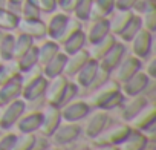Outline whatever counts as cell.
<instances>
[{"label": "cell", "instance_id": "cell-12", "mask_svg": "<svg viewBox=\"0 0 156 150\" xmlns=\"http://www.w3.org/2000/svg\"><path fill=\"white\" fill-rule=\"evenodd\" d=\"M154 120H156V107H154V104H148L147 103L129 121V126H130V129H136V130L144 132L145 129H148L150 126L154 124Z\"/></svg>", "mask_w": 156, "mask_h": 150}, {"label": "cell", "instance_id": "cell-20", "mask_svg": "<svg viewBox=\"0 0 156 150\" xmlns=\"http://www.w3.org/2000/svg\"><path fill=\"white\" fill-rule=\"evenodd\" d=\"M98 67H100L98 61L94 60V58H89V60L83 64V67L75 73L76 86H81V88H86V89L90 88V84H92V81H94V78H95V75H97V72H98Z\"/></svg>", "mask_w": 156, "mask_h": 150}, {"label": "cell", "instance_id": "cell-29", "mask_svg": "<svg viewBox=\"0 0 156 150\" xmlns=\"http://www.w3.org/2000/svg\"><path fill=\"white\" fill-rule=\"evenodd\" d=\"M132 16H133V11H118V9H115L109 17V26H110V32L113 34V35H118L122 29H124V26L127 25V22L132 19Z\"/></svg>", "mask_w": 156, "mask_h": 150}, {"label": "cell", "instance_id": "cell-2", "mask_svg": "<svg viewBox=\"0 0 156 150\" xmlns=\"http://www.w3.org/2000/svg\"><path fill=\"white\" fill-rule=\"evenodd\" d=\"M130 130V126L127 123H116L106 126L95 138L94 144H109V145H116Z\"/></svg>", "mask_w": 156, "mask_h": 150}, {"label": "cell", "instance_id": "cell-18", "mask_svg": "<svg viewBox=\"0 0 156 150\" xmlns=\"http://www.w3.org/2000/svg\"><path fill=\"white\" fill-rule=\"evenodd\" d=\"M109 120H110V116H109L107 110H103V109L97 110V112L87 120V123H86V126H84V133H86V136H89V138L94 139L106 126H109Z\"/></svg>", "mask_w": 156, "mask_h": 150}, {"label": "cell", "instance_id": "cell-47", "mask_svg": "<svg viewBox=\"0 0 156 150\" xmlns=\"http://www.w3.org/2000/svg\"><path fill=\"white\" fill-rule=\"evenodd\" d=\"M75 3H76V0H63V2L58 5V8H60L63 12L70 14L72 9H73V6H75Z\"/></svg>", "mask_w": 156, "mask_h": 150}, {"label": "cell", "instance_id": "cell-21", "mask_svg": "<svg viewBox=\"0 0 156 150\" xmlns=\"http://www.w3.org/2000/svg\"><path fill=\"white\" fill-rule=\"evenodd\" d=\"M66 60H67V55L60 51L55 57H52L48 63H44V64L41 66L43 75H44L48 80H51V78H54V77H58V75H63L64 66H66Z\"/></svg>", "mask_w": 156, "mask_h": 150}, {"label": "cell", "instance_id": "cell-15", "mask_svg": "<svg viewBox=\"0 0 156 150\" xmlns=\"http://www.w3.org/2000/svg\"><path fill=\"white\" fill-rule=\"evenodd\" d=\"M22 88H23V81L20 73L8 80L6 83H3L0 86V106H5L9 101L19 98L22 95Z\"/></svg>", "mask_w": 156, "mask_h": 150}, {"label": "cell", "instance_id": "cell-50", "mask_svg": "<svg viewBox=\"0 0 156 150\" xmlns=\"http://www.w3.org/2000/svg\"><path fill=\"white\" fill-rule=\"evenodd\" d=\"M8 8V0H0V9H6Z\"/></svg>", "mask_w": 156, "mask_h": 150}, {"label": "cell", "instance_id": "cell-24", "mask_svg": "<svg viewBox=\"0 0 156 150\" xmlns=\"http://www.w3.org/2000/svg\"><path fill=\"white\" fill-rule=\"evenodd\" d=\"M113 11H115V0H94L89 20L94 22L100 19H109V16Z\"/></svg>", "mask_w": 156, "mask_h": 150}, {"label": "cell", "instance_id": "cell-19", "mask_svg": "<svg viewBox=\"0 0 156 150\" xmlns=\"http://www.w3.org/2000/svg\"><path fill=\"white\" fill-rule=\"evenodd\" d=\"M90 58L89 55V51L86 48L80 49V51H76L73 54H69L67 55V60H66V66H64V72L63 75H66V77H75V73L80 70L83 67V64Z\"/></svg>", "mask_w": 156, "mask_h": 150}, {"label": "cell", "instance_id": "cell-30", "mask_svg": "<svg viewBox=\"0 0 156 150\" xmlns=\"http://www.w3.org/2000/svg\"><path fill=\"white\" fill-rule=\"evenodd\" d=\"M142 29V22H141V17L138 16V14H135L133 12V16H132V19L127 22V25L124 26V29L116 35V37H119L121 38V41L122 43H130V40L139 32Z\"/></svg>", "mask_w": 156, "mask_h": 150}, {"label": "cell", "instance_id": "cell-55", "mask_svg": "<svg viewBox=\"0 0 156 150\" xmlns=\"http://www.w3.org/2000/svg\"><path fill=\"white\" fill-rule=\"evenodd\" d=\"M0 150H5V148H2V147H0Z\"/></svg>", "mask_w": 156, "mask_h": 150}, {"label": "cell", "instance_id": "cell-45", "mask_svg": "<svg viewBox=\"0 0 156 150\" xmlns=\"http://www.w3.org/2000/svg\"><path fill=\"white\" fill-rule=\"evenodd\" d=\"M14 141H16V135L14 133H6L5 136L0 138V147L5 148V150H9L11 145L14 144Z\"/></svg>", "mask_w": 156, "mask_h": 150}, {"label": "cell", "instance_id": "cell-11", "mask_svg": "<svg viewBox=\"0 0 156 150\" xmlns=\"http://www.w3.org/2000/svg\"><path fill=\"white\" fill-rule=\"evenodd\" d=\"M61 113H60V107L58 106H52L48 104L46 109L41 112V123H40V132L44 136H51L52 132L58 127V124L61 123Z\"/></svg>", "mask_w": 156, "mask_h": 150}, {"label": "cell", "instance_id": "cell-38", "mask_svg": "<svg viewBox=\"0 0 156 150\" xmlns=\"http://www.w3.org/2000/svg\"><path fill=\"white\" fill-rule=\"evenodd\" d=\"M139 17H141V22H142V28L144 29H147L150 32H154L156 31V8L142 12Z\"/></svg>", "mask_w": 156, "mask_h": 150}, {"label": "cell", "instance_id": "cell-26", "mask_svg": "<svg viewBox=\"0 0 156 150\" xmlns=\"http://www.w3.org/2000/svg\"><path fill=\"white\" fill-rule=\"evenodd\" d=\"M107 34H110V26H109V19H100V20H94L89 31L86 32V38L87 41L92 45L98 40H101L103 37H106Z\"/></svg>", "mask_w": 156, "mask_h": 150}, {"label": "cell", "instance_id": "cell-9", "mask_svg": "<svg viewBox=\"0 0 156 150\" xmlns=\"http://www.w3.org/2000/svg\"><path fill=\"white\" fill-rule=\"evenodd\" d=\"M81 133V127L78 123H72V121H66V123H60L58 127L52 132L51 138L54 141V144H67L73 139H76Z\"/></svg>", "mask_w": 156, "mask_h": 150}, {"label": "cell", "instance_id": "cell-25", "mask_svg": "<svg viewBox=\"0 0 156 150\" xmlns=\"http://www.w3.org/2000/svg\"><path fill=\"white\" fill-rule=\"evenodd\" d=\"M86 43H87L86 32H84L83 29H80V31H76L75 34H72L69 38H66L60 46H61L63 52H64L66 55H69V54H73V52H76V51L83 49V48L86 46Z\"/></svg>", "mask_w": 156, "mask_h": 150}, {"label": "cell", "instance_id": "cell-51", "mask_svg": "<svg viewBox=\"0 0 156 150\" xmlns=\"http://www.w3.org/2000/svg\"><path fill=\"white\" fill-rule=\"evenodd\" d=\"M41 150H60L57 145H46V147H43Z\"/></svg>", "mask_w": 156, "mask_h": 150}, {"label": "cell", "instance_id": "cell-27", "mask_svg": "<svg viewBox=\"0 0 156 150\" xmlns=\"http://www.w3.org/2000/svg\"><path fill=\"white\" fill-rule=\"evenodd\" d=\"M116 43V35H113L112 32L110 34H107L106 37H103L101 40H98V41H95V43H92L90 45V49H87L89 51V55H90V58H94V60H100L113 45Z\"/></svg>", "mask_w": 156, "mask_h": 150}, {"label": "cell", "instance_id": "cell-1", "mask_svg": "<svg viewBox=\"0 0 156 150\" xmlns=\"http://www.w3.org/2000/svg\"><path fill=\"white\" fill-rule=\"evenodd\" d=\"M142 67V60H139L138 57H135L133 54L130 55H124L122 60L118 63V66L110 72L113 75V78L118 84L124 83L126 80H129L133 73H136L138 70H141Z\"/></svg>", "mask_w": 156, "mask_h": 150}, {"label": "cell", "instance_id": "cell-14", "mask_svg": "<svg viewBox=\"0 0 156 150\" xmlns=\"http://www.w3.org/2000/svg\"><path fill=\"white\" fill-rule=\"evenodd\" d=\"M124 55H126V46L122 41L116 40V43L98 60V64H100V67L106 69L107 72H112L118 66V63L122 60Z\"/></svg>", "mask_w": 156, "mask_h": 150}, {"label": "cell", "instance_id": "cell-6", "mask_svg": "<svg viewBox=\"0 0 156 150\" xmlns=\"http://www.w3.org/2000/svg\"><path fill=\"white\" fill-rule=\"evenodd\" d=\"M16 29L19 31V34L29 35L34 40H41L46 37V22H43L40 17H37V19L20 17Z\"/></svg>", "mask_w": 156, "mask_h": 150}, {"label": "cell", "instance_id": "cell-17", "mask_svg": "<svg viewBox=\"0 0 156 150\" xmlns=\"http://www.w3.org/2000/svg\"><path fill=\"white\" fill-rule=\"evenodd\" d=\"M48 83H49V80L44 77V75H40V77H37L35 80L25 83L23 88H22V98L25 101L38 100L40 97H43Z\"/></svg>", "mask_w": 156, "mask_h": 150}, {"label": "cell", "instance_id": "cell-42", "mask_svg": "<svg viewBox=\"0 0 156 150\" xmlns=\"http://www.w3.org/2000/svg\"><path fill=\"white\" fill-rule=\"evenodd\" d=\"M107 80H110V72H107V70L103 69V67H98V72H97V75H95V78H94L90 88L95 89V88L101 86L103 83H106Z\"/></svg>", "mask_w": 156, "mask_h": 150}, {"label": "cell", "instance_id": "cell-31", "mask_svg": "<svg viewBox=\"0 0 156 150\" xmlns=\"http://www.w3.org/2000/svg\"><path fill=\"white\" fill-rule=\"evenodd\" d=\"M16 64H17V69L20 73L29 70L31 67L37 66L38 64V55H37V46H31L23 55H20L17 60H16Z\"/></svg>", "mask_w": 156, "mask_h": 150}, {"label": "cell", "instance_id": "cell-36", "mask_svg": "<svg viewBox=\"0 0 156 150\" xmlns=\"http://www.w3.org/2000/svg\"><path fill=\"white\" fill-rule=\"evenodd\" d=\"M34 38H31L29 35H25V34H19L16 35V40H14V60H17L20 55H23L31 46H34Z\"/></svg>", "mask_w": 156, "mask_h": 150}, {"label": "cell", "instance_id": "cell-32", "mask_svg": "<svg viewBox=\"0 0 156 150\" xmlns=\"http://www.w3.org/2000/svg\"><path fill=\"white\" fill-rule=\"evenodd\" d=\"M14 40L16 35L11 32L2 34V37H0V58H2V61L14 60Z\"/></svg>", "mask_w": 156, "mask_h": 150}, {"label": "cell", "instance_id": "cell-33", "mask_svg": "<svg viewBox=\"0 0 156 150\" xmlns=\"http://www.w3.org/2000/svg\"><path fill=\"white\" fill-rule=\"evenodd\" d=\"M92 2L94 0H76V3L72 9V14L76 20L87 22L90 17V11H92Z\"/></svg>", "mask_w": 156, "mask_h": 150}, {"label": "cell", "instance_id": "cell-22", "mask_svg": "<svg viewBox=\"0 0 156 150\" xmlns=\"http://www.w3.org/2000/svg\"><path fill=\"white\" fill-rule=\"evenodd\" d=\"M148 103L147 97L142 95V94H138V95H133V97H129V100L124 103L122 101V109H121V116L122 120L126 121H130L145 104Z\"/></svg>", "mask_w": 156, "mask_h": 150}, {"label": "cell", "instance_id": "cell-8", "mask_svg": "<svg viewBox=\"0 0 156 150\" xmlns=\"http://www.w3.org/2000/svg\"><path fill=\"white\" fill-rule=\"evenodd\" d=\"M132 54L135 57H138L139 60L147 58L151 52V46H153V32L147 31V29H141L132 40Z\"/></svg>", "mask_w": 156, "mask_h": 150}, {"label": "cell", "instance_id": "cell-52", "mask_svg": "<svg viewBox=\"0 0 156 150\" xmlns=\"http://www.w3.org/2000/svg\"><path fill=\"white\" fill-rule=\"evenodd\" d=\"M142 150H153V148H150V147H144Z\"/></svg>", "mask_w": 156, "mask_h": 150}, {"label": "cell", "instance_id": "cell-16", "mask_svg": "<svg viewBox=\"0 0 156 150\" xmlns=\"http://www.w3.org/2000/svg\"><path fill=\"white\" fill-rule=\"evenodd\" d=\"M148 144V138L136 129H130L127 132V135L116 144L118 150H142L144 147H147Z\"/></svg>", "mask_w": 156, "mask_h": 150}, {"label": "cell", "instance_id": "cell-53", "mask_svg": "<svg viewBox=\"0 0 156 150\" xmlns=\"http://www.w3.org/2000/svg\"><path fill=\"white\" fill-rule=\"evenodd\" d=\"M61 2H63V0H57V5H60Z\"/></svg>", "mask_w": 156, "mask_h": 150}, {"label": "cell", "instance_id": "cell-4", "mask_svg": "<svg viewBox=\"0 0 156 150\" xmlns=\"http://www.w3.org/2000/svg\"><path fill=\"white\" fill-rule=\"evenodd\" d=\"M67 83H69V80L66 75H58V77L51 78V81L48 83L46 91L43 94L46 97V103L60 107L63 104V97H64Z\"/></svg>", "mask_w": 156, "mask_h": 150}, {"label": "cell", "instance_id": "cell-48", "mask_svg": "<svg viewBox=\"0 0 156 150\" xmlns=\"http://www.w3.org/2000/svg\"><path fill=\"white\" fill-rule=\"evenodd\" d=\"M144 72L147 73V77H148L150 80H153V78L156 77V60H154V58H151V60L148 61V64H147V67H145Z\"/></svg>", "mask_w": 156, "mask_h": 150}, {"label": "cell", "instance_id": "cell-37", "mask_svg": "<svg viewBox=\"0 0 156 150\" xmlns=\"http://www.w3.org/2000/svg\"><path fill=\"white\" fill-rule=\"evenodd\" d=\"M19 69H17V64H16V60H11V61H3L0 63V86L3 83H6L8 80H11L12 77L19 75Z\"/></svg>", "mask_w": 156, "mask_h": 150}, {"label": "cell", "instance_id": "cell-56", "mask_svg": "<svg viewBox=\"0 0 156 150\" xmlns=\"http://www.w3.org/2000/svg\"><path fill=\"white\" fill-rule=\"evenodd\" d=\"M0 63H2V58H0Z\"/></svg>", "mask_w": 156, "mask_h": 150}, {"label": "cell", "instance_id": "cell-43", "mask_svg": "<svg viewBox=\"0 0 156 150\" xmlns=\"http://www.w3.org/2000/svg\"><path fill=\"white\" fill-rule=\"evenodd\" d=\"M138 0H115V9L118 11H132Z\"/></svg>", "mask_w": 156, "mask_h": 150}, {"label": "cell", "instance_id": "cell-7", "mask_svg": "<svg viewBox=\"0 0 156 150\" xmlns=\"http://www.w3.org/2000/svg\"><path fill=\"white\" fill-rule=\"evenodd\" d=\"M89 110H90V106L87 104V101H83V100L69 101V103L60 106L61 120L72 121V123H78L80 120L86 118L87 113H89Z\"/></svg>", "mask_w": 156, "mask_h": 150}, {"label": "cell", "instance_id": "cell-54", "mask_svg": "<svg viewBox=\"0 0 156 150\" xmlns=\"http://www.w3.org/2000/svg\"><path fill=\"white\" fill-rule=\"evenodd\" d=\"M2 34H3V31H0V37H2Z\"/></svg>", "mask_w": 156, "mask_h": 150}, {"label": "cell", "instance_id": "cell-28", "mask_svg": "<svg viewBox=\"0 0 156 150\" xmlns=\"http://www.w3.org/2000/svg\"><path fill=\"white\" fill-rule=\"evenodd\" d=\"M61 51L60 43L54 41V40H46L43 41L40 46H37V55H38V64L43 66L44 63H48L52 57H55L58 52Z\"/></svg>", "mask_w": 156, "mask_h": 150}, {"label": "cell", "instance_id": "cell-44", "mask_svg": "<svg viewBox=\"0 0 156 150\" xmlns=\"http://www.w3.org/2000/svg\"><path fill=\"white\" fill-rule=\"evenodd\" d=\"M75 95H76V84L69 81V83H67V88H66V92H64V97H63V104L72 101ZM63 104H61V106H63Z\"/></svg>", "mask_w": 156, "mask_h": 150}, {"label": "cell", "instance_id": "cell-5", "mask_svg": "<svg viewBox=\"0 0 156 150\" xmlns=\"http://www.w3.org/2000/svg\"><path fill=\"white\" fill-rule=\"evenodd\" d=\"M25 110H26V103L20 97L12 100V101H9L8 104H5L3 112L0 113V127L2 129L12 127L17 123V120L25 113Z\"/></svg>", "mask_w": 156, "mask_h": 150}, {"label": "cell", "instance_id": "cell-13", "mask_svg": "<svg viewBox=\"0 0 156 150\" xmlns=\"http://www.w3.org/2000/svg\"><path fill=\"white\" fill-rule=\"evenodd\" d=\"M69 14L66 12H55L52 14V17L46 22V37H49L51 40L60 43V38L66 29V25H67V20H69Z\"/></svg>", "mask_w": 156, "mask_h": 150}, {"label": "cell", "instance_id": "cell-46", "mask_svg": "<svg viewBox=\"0 0 156 150\" xmlns=\"http://www.w3.org/2000/svg\"><path fill=\"white\" fill-rule=\"evenodd\" d=\"M22 3H23V0H8V8L11 12L17 14L20 17V9H22Z\"/></svg>", "mask_w": 156, "mask_h": 150}, {"label": "cell", "instance_id": "cell-23", "mask_svg": "<svg viewBox=\"0 0 156 150\" xmlns=\"http://www.w3.org/2000/svg\"><path fill=\"white\" fill-rule=\"evenodd\" d=\"M41 123V112H31V113H23L17 120V129L20 133H35L40 129Z\"/></svg>", "mask_w": 156, "mask_h": 150}, {"label": "cell", "instance_id": "cell-41", "mask_svg": "<svg viewBox=\"0 0 156 150\" xmlns=\"http://www.w3.org/2000/svg\"><path fill=\"white\" fill-rule=\"evenodd\" d=\"M153 8H156V0H138L132 11L135 14L141 16L142 12H145L148 9H153Z\"/></svg>", "mask_w": 156, "mask_h": 150}, {"label": "cell", "instance_id": "cell-10", "mask_svg": "<svg viewBox=\"0 0 156 150\" xmlns=\"http://www.w3.org/2000/svg\"><path fill=\"white\" fill-rule=\"evenodd\" d=\"M150 84V78L147 77V73L144 70H138L136 73H133L129 80H126L124 83H121V92L127 97H133L138 94H142Z\"/></svg>", "mask_w": 156, "mask_h": 150}, {"label": "cell", "instance_id": "cell-35", "mask_svg": "<svg viewBox=\"0 0 156 150\" xmlns=\"http://www.w3.org/2000/svg\"><path fill=\"white\" fill-rule=\"evenodd\" d=\"M19 16L11 12L9 9H0V31H16L19 23Z\"/></svg>", "mask_w": 156, "mask_h": 150}, {"label": "cell", "instance_id": "cell-34", "mask_svg": "<svg viewBox=\"0 0 156 150\" xmlns=\"http://www.w3.org/2000/svg\"><path fill=\"white\" fill-rule=\"evenodd\" d=\"M35 135L34 133H20L16 135V141L9 150H34L35 147Z\"/></svg>", "mask_w": 156, "mask_h": 150}, {"label": "cell", "instance_id": "cell-39", "mask_svg": "<svg viewBox=\"0 0 156 150\" xmlns=\"http://www.w3.org/2000/svg\"><path fill=\"white\" fill-rule=\"evenodd\" d=\"M40 16H41L40 9L31 2V0H23L22 9H20V17H25V19H37V17H40Z\"/></svg>", "mask_w": 156, "mask_h": 150}, {"label": "cell", "instance_id": "cell-3", "mask_svg": "<svg viewBox=\"0 0 156 150\" xmlns=\"http://www.w3.org/2000/svg\"><path fill=\"white\" fill-rule=\"evenodd\" d=\"M119 84L115 81V80H107L106 83H103L101 86L95 88V91L90 94L89 100H87V104L90 107H98V109H103L104 104L116 94L119 92Z\"/></svg>", "mask_w": 156, "mask_h": 150}, {"label": "cell", "instance_id": "cell-40", "mask_svg": "<svg viewBox=\"0 0 156 150\" xmlns=\"http://www.w3.org/2000/svg\"><path fill=\"white\" fill-rule=\"evenodd\" d=\"M31 2L40 9V12H46V14H52L58 8L57 0H31Z\"/></svg>", "mask_w": 156, "mask_h": 150}, {"label": "cell", "instance_id": "cell-49", "mask_svg": "<svg viewBox=\"0 0 156 150\" xmlns=\"http://www.w3.org/2000/svg\"><path fill=\"white\" fill-rule=\"evenodd\" d=\"M89 150H118L116 145H109V144H95Z\"/></svg>", "mask_w": 156, "mask_h": 150}]
</instances>
